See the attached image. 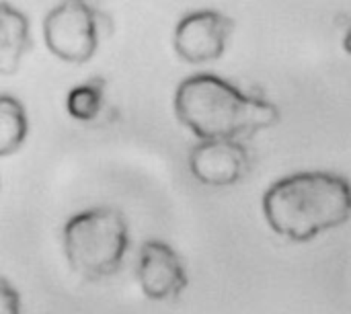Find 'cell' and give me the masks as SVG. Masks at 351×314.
Returning a JSON list of instances; mask_svg holds the SVG:
<instances>
[{"mask_svg":"<svg viewBox=\"0 0 351 314\" xmlns=\"http://www.w3.org/2000/svg\"><path fill=\"white\" fill-rule=\"evenodd\" d=\"M29 132L27 115L21 105L10 95L0 97V156H10L21 148Z\"/></svg>","mask_w":351,"mask_h":314,"instance_id":"9c48e42d","label":"cell"},{"mask_svg":"<svg viewBox=\"0 0 351 314\" xmlns=\"http://www.w3.org/2000/svg\"><path fill=\"white\" fill-rule=\"evenodd\" d=\"M138 284L150 300H173L187 288V271L177 251L165 241H146L138 255Z\"/></svg>","mask_w":351,"mask_h":314,"instance_id":"8992f818","label":"cell"},{"mask_svg":"<svg viewBox=\"0 0 351 314\" xmlns=\"http://www.w3.org/2000/svg\"><path fill=\"white\" fill-rule=\"evenodd\" d=\"M43 39L62 62L84 64L97 53L101 41L99 14L84 0H64L45 14Z\"/></svg>","mask_w":351,"mask_h":314,"instance_id":"277c9868","label":"cell"},{"mask_svg":"<svg viewBox=\"0 0 351 314\" xmlns=\"http://www.w3.org/2000/svg\"><path fill=\"white\" fill-rule=\"evenodd\" d=\"M0 314H21L19 292L6 280H2L0 284Z\"/></svg>","mask_w":351,"mask_h":314,"instance_id":"8fae6325","label":"cell"},{"mask_svg":"<svg viewBox=\"0 0 351 314\" xmlns=\"http://www.w3.org/2000/svg\"><path fill=\"white\" fill-rule=\"evenodd\" d=\"M105 82L101 78L74 86L66 97V111L78 121H93L103 109Z\"/></svg>","mask_w":351,"mask_h":314,"instance_id":"30bf717a","label":"cell"},{"mask_svg":"<svg viewBox=\"0 0 351 314\" xmlns=\"http://www.w3.org/2000/svg\"><path fill=\"white\" fill-rule=\"evenodd\" d=\"M64 255L70 269L84 280H105L119 271L128 247L130 228L125 216L109 206L74 214L62 228Z\"/></svg>","mask_w":351,"mask_h":314,"instance_id":"3957f363","label":"cell"},{"mask_svg":"<svg viewBox=\"0 0 351 314\" xmlns=\"http://www.w3.org/2000/svg\"><path fill=\"white\" fill-rule=\"evenodd\" d=\"M232 29L234 21L220 10H195L177 23L173 47L187 64L214 62L224 53Z\"/></svg>","mask_w":351,"mask_h":314,"instance_id":"5b68a950","label":"cell"},{"mask_svg":"<svg viewBox=\"0 0 351 314\" xmlns=\"http://www.w3.org/2000/svg\"><path fill=\"white\" fill-rule=\"evenodd\" d=\"M343 47H346L348 53H351V25L350 29H348V33H346V37H343Z\"/></svg>","mask_w":351,"mask_h":314,"instance_id":"7c38bea8","label":"cell"},{"mask_svg":"<svg viewBox=\"0 0 351 314\" xmlns=\"http://www.w3.org/2000/svg\"><path fill=\"white\" fill-rule=\"evenodd\" d=\"M267 226L292 243H308L351 218V185L337 173L302 171L278 179L261 200Z\"/></svg>","mask_w":351,"mask_h":314,"instance_id":"6da1fadb","label":"cell"},{"mask_svg":"<svg viewBox=\"0 0 351 314\" xmlns=\"http://www.w3.org/2000/svg\"><path fill=\"white\" fill-rule=\"evenodd\" d=\"M175 115L199 140H237L280 121L278 105L208 72L191 74L177 86Z\"/></svg>","mask_w":351,"mask_h":314,"instance_id":"7a4b0ae2","label":"cell"},{"mask_svg":"<svg viewBox=\"0 0 351 314\" xmlns=\"http://www.w3.org/2000/svg\"><path fill=\"white\" fill-rule=\"evenodd\" d=\"M189 169L204 185H234L249 171V152L237 140H199L189 152Z\"/></svg>","mask_w":351,"mask_h":314,"instance_id":"52a82bcc","label":"cell"},{"mask_svg":"<svg viewBox=\"0 0 351 314\" xmlns=\"http://www.w3.org/2000/svg\"><path fill=\"white\" fill-rule=\"evenodd\" d=\"M29 21L27 16L10 6L8 2L0 4V74L8 76L16 72L25 51L29 49Z\"/></svg>","mask_w":351,"mask_h":314,"instance_id":"ba28073f","label":"cell"}]
</instances>
